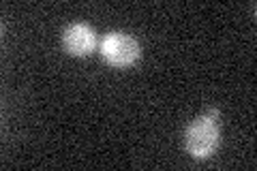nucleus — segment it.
I'll return each mask as SVG.
<instances>
[{
  "label": "nucleus",
  "instance_id": "nucleus-1",
  "mask_svg": "<svg viewBox=\"0 0 257 171\" xmlns=\"http://www.w3.org/2000/svg\"><path fill=\"white\" fill-rule=\"evenodd\" d=\"M221 141V126H219V111L210 109L204 116L191 122L184 131V148L193 158H208L219 148Z\"/></svg>",
  "mask_w": 257,
  "mask_h": 171
},
{
  "label": "nucleus",
  "instance_id": "nucleus-2",
  "mask_svg": "<svg viewBox=\"0 0 257 171\" xmlns=\"http://www.w3.org/2000/svg\"><path fill=\"white\" fill-rule=\"evenodd\" d=\"M101 56L116 69L131 67L140 60V43L128 32H109L101 41Z\"/></svg>",
  "mask_w": 257,
  "mask_h": 171
},
{
  "label": "nucleus",
  "instance_id": "nucleus-3",
  "mask_svg": "<svg viewBox=\"0 0 257 171\" xmlns=\"http://www.w3.org/2000/svg\"><path fill=\"white\" fill-rule=\"evenodd\" d=\"M62 45L71 56H88L96 45V32L90 24H71L62 35Z\"/></svg>",
  "mask_w": 257,
  "mask_h": 171
}]
</instances>
